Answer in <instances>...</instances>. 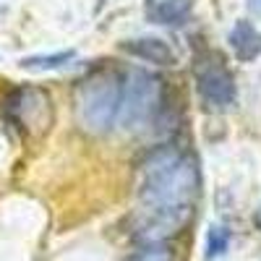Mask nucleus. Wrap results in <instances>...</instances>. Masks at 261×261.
Listing matches in <instances>:
<instances>
[{
	"instance_id": "obj_1",
	"label": "nucleus",
	"mask_w": 261,
	"mask_h": 261,
	"mask_svg": "<svg viewBox=\"0 0 261 261\" xmlns=\"http://www.w3.org/2000/svg\"><path fill=\"white\" fill-rule=\"evenodd\" d=\"M141 206H193L199 193V162L180 146H160L139 167Z\"/></svg>"
},
{
	"instance_id": "obj_2",
	"label": "nucleus",
	"mask_w": 261,
	"mask_h": 261,
	"mask_svg": "<svg viewBox=\"0 0 261 261\" xmlns=\"http://www.w3.org/2000/svg\"><path fill=\"white\" fill-rule=\"evenodd\" d=\"M123 76L113 71L89 73L76 86V120L86 134H107L120 118Z\"/></svg>"
},
{
	"instance_id": "obj_3",
	"label": "nucleus",
	"mask_w": 261,
	"mask_h": 261,
	"mask_svg": "<svg viewBox=\"0 0 261 261\" xmlns=\"http://www.w3.org/2000/svg\"><path fill=\"white\" fill-rule=\"evenodd\" d=\"M162 81L157 76H151L149 71H128L123 76V99H120V118L128 130L144 128L151 118L157 115L162 107Z\"/></svg>"
},
{
	"instance_id": "obj_4",
	"label": "nucleus",
	"mask_w": 261,
	"mask_h": 261,
	"mask_svg": "<svg viewBox=\"0 0 261 261\" xmlns=\"http://www.w3.org/2000/svg\"><path fill=\"white\" fill-rule=\"evenodd\" d=\"M193 217V206H141L134 222V238L141 246L165 243L178 235Z\"/></svg>"
},
{
	"instance_id": "obj_5",
	"label": "nucleus",
	"mask_w": 261,
	"mask_h": 261,
	"mask_svg": "<svg viewBox=\"0 0 261 261\" xmlns=\"http://www.w3.org/2000/svg\"><path fill=\"white\" fill-rule=\"evenodd\" d=\"M196 89L206 110H227L238 97L235 76L220 58H206L196 65Z\"/></svg>"
},
{
	"instance_id": "obj_6",
	"label": "nucleus",
	"mask_w": 261,
	"mask_h": 261,
	"mask_svg": "<svg viewBox=\"0 0 261 261\" xmlns=\"http://www.w3.org/2000/svg\"><path fill=\"white\" fill-rule=\"evenodd\" d=\"M6 118L18 128H45L50 123V99L39 89H16L3 105Z\"/></svg>"
},
{
	"instance_id": "obj_7",
	"label": "nucleus",
	"mask_w": 261,
	"mask_h": 261,
	"mask_svg": "<svg viewBox=\"0 0 261 261\" xmlns=\"http://www.w3.org/2000/svg\"><path fill=\"white\" fill-rule=\"evenodd\" d=\"M130 58H139L154 65H175L178 63V53L172 50L165 39L160 37H136V39H125L120 45Z\"/></svg>"
},
{
	"instance_id": "obj_8",
	"label": "nucleus",
	"mask_w": 261,
	"mask_h": 261,
	"mask_svg": "<svg viewBox=\"0 0 261 261\" xmlns=\"http://www.w3.org/2000/svg\"><path fill=\"white\" fill-rule=\"evenodd\" d=\"M227 42H230V50L235 53V58L241 63H251L261 55V32L246 18L235 21V27L227 34Z\"/></svg>"
},
{
	"instance_id": "obj_9",
	"label": "nucleus",
	"mask_w": 261,
	"mask_h": 261,
	"mask_svg": "<svg viewBox=\"0 0 261 261\" xmlns=\"http://www.w3.org/2000/svg\"><path fill=\"white\" fill-rule=\"evenodd\" d=\"M191 6H193V0H157L154 6H149V18L154 24L180 27L191 16Z\"/></svg>"
},
{
	"instance_id": "obj_10",
	"label": "nucleus",
	"mask_w": 261,
	"mask_h": 261,
	"mask_svg": "<svg viewBox=\"0 0 261 261\" xmlns=\"http://www.w3.org/2000/svg\"><path fill=\"white\" fill-rule=\"evenodd\" d=\"M76 58V50H63V53H53V55H29L18 65L27 71H58L63 65H68Z\"/></svg>"
},
{
	"instance_id": "obj_11",
	"label": "nucleus",
	"mask_w": 261,
	"mask_h": 261,
	"mask_svg": "<svg viewBox=\"0 0 261 261\" xmlns=\"http://www.w3.org/2000/svg\"><path fill=\"white\" fill-rule=\"evenodd\" d=\"M230 246V230L222 227V225H214L209 227V235H206V258H217L222 256Z\"/></svg>"
},
{
	"instance_id": "obj_12",
	"label": "nucleus",
	"mask_w": 261,
	"mask_h": 261,
	"mask_svg": "<svg viewBox=\"0 0 261 261\" xmlns=\"http://www.w3.org/2000/svg\"><path fill=\"white\" fill-rule=\"evenodd\" d=\"M128 261H175V256H172V248L165 243H149L130 253Z\"/></svg>"
},
{
	"instance_id": "obj_13",
	"label": "nucleus",
	"mask_w": 261,
	"mask_h": 261,
	"mask_svg": "<svg viewBox=\"0 0 261 261\" xmlns=\"http://www.w3.org/2000/svg\"><path fill=\"white\" fill-rule=\"evenodd\" d=\"M258 222H261V212H258Z\"/></svg>"
}]
</instances>
